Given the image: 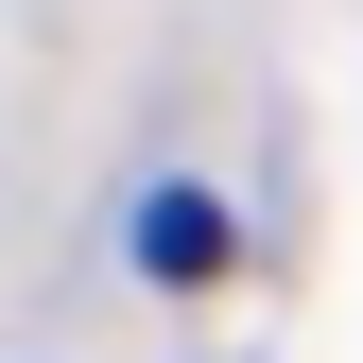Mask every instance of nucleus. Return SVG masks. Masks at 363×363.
<instances>
[{
  "label": "nucleus",
  "mask_w": 363,
  "mask_h": 363,
  "mask_svg": "<svg viewBox=\"0 0 363 363\" xmlns=\"http://www.w3.org/2000/svg\"><path fill=\"white\" fill-rule=\"evenodd\" d=\"M225 259V208L208 191H139V277H208Z\"/></svg>",
  "instance_id": "1"
}]
</instances>
